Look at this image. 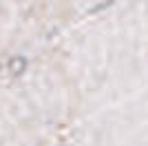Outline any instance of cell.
<instances>
[{"label": "cell", "mask_w": 148, "mask_h": 146, "mask_svg": "<svg viewBox=\"0 0 148 146\" xmlns=\"http://www.w3.org/2000/svg\"><path fill=\"white\" fill-rule=\"evenodd\" d=\"M9 67L13 69L16 75H20V73L27 69V60H25V58H11V60H9Z\"/></svg>", "instance_id": "6da1fadb"}]
</instances>
